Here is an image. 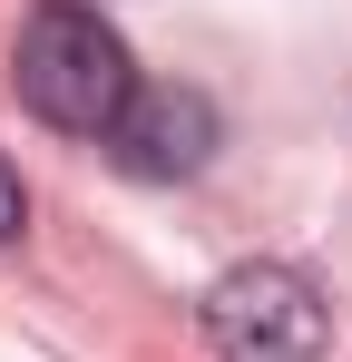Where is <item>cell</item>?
<instances>
[{
    "label": "cell",
    "mask_w": 352,
    "mask_h": 362,
    "mask_svg": "<svg viewBox=\"0 0 352 362\" xmlns=\"http://www.w3.org/2000/svg\"><path fill=\"white\" fill-rule=\"evenodd\" d=\"M20 226H30V196H20V167L0 157V245L20 235Z\"/></svg>",
    "instance_id": "277c9868"
},
{
    "label": "cell",
    "mask_w": 352,
    "mask_h": 362,
    "mask_svg": "<svg viewBox=\"0 0 352 362\" xmlns=\"http://www.w3.org/2000/svg\"><path fill=\"white\" fill-rule=\"evenodd\" d=\"M206 343L216 362H313L333 313H323V284L303 264H235L206 284Z\"/></svg>",
    "instance_id": "7a4b0ae2"
},
{
    "label": "cell",
    "mask_w": 352,
    "mask_h": 362,
    "mask_svg": "<svg viewBox=\"0 0 352 362\" xmlns=\"http://www.w3.org/2000/svg\"><path fill=\"white\" fill-rule=\"evenodd\" d=\"M108 147L127 157V177H157V186L196 177V167L216 157V98H206V88H137Z\"/></svg>",
    "instance_id": "3957f363"
},
{
    "label": "cell",
    "mask_w": 352,
    "mask_h": 362,
    "mask_svg": "<svg viewBox=\"0 0 352 362\" xmlns=\"http://www.w3.org/2000/svg\"><path fill=\"white\" fill-rule=\"evenodd\" d=\"M10 88H20L30 118L69 127V137H117L127 98H137V69H127V40L98 10L49 0V10H30V30L10 49Z\"/></svg>",
    "instance_id": "6da1fadb"
}]
</instances>
